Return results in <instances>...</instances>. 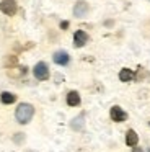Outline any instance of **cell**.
I'll return each instance as SVG.
<instances>
[{
	"instance_id": "1",
	"label": "cell",
	"mask_w": 150,
	"mask_h": 152,
	"mask_svg": "<svg viewBox=\"0 0 150 152\" xmlns=\"http://www.w3.org/2000/svg\"><path fill=\"white\" fill-rule=\"evenodd\" d=\"M33 115H34V108L29 103H20L16 111H15V118L20 124H28L31 121Z\"/></svg>"
},
{
	"instance_id": "2",
	"label": "cell",
	"mask_w": 150,
	"mask_h": 152,
	"mask_svg": "<svg viewBox=\"0 0 150 152\" xmlns=\"http://www.w3.org/2000/svg\"><path fill=\"white\" fill-rule=\"evenodd\" d=\"M33 74L38 80H47L49 79V67L46 62H38L33 69Z\"/></svg>"
},
{
	"instance_id": "3",
	"label": "cell",
	"mask_w": 150,
	"mask_h": 152,
	"mask_svg": "<svg viewBox=\"0 0 150 152\" xmlns=\"http://www.w3.org/2000/svg\"><path fill=\"white\" fill-rule=\"evenodd\" d=\"M16 2L15 0H2L0 2V12L5 15H8V17H13V15L16 13Z\"/></svg>"
},
{
	"instance_id": "4",
	"label": "cell",
	"mask_w": 150,
	"mask_h": 152,
	"mask_svg": "<svg viewBox=\"0 0 150 152\" xmlns=\"http://www.w3.org/2000/svg\"><path fill=\"white\" fill-rule=\"evenodd\" d=\"M109 116H111V119L116 121V123H122V121H126V119H127V113L124 111L121 106H113L111 111H109Z\"/></svg>"
},
{
	"instance_id": "5",
	"label": "cell",
	"mask_w": 150,
	"mask_h": 152,
	"mask_svg": "<svg viewBox=\"0 0 150 152\" xmlns=\"http://www.w3.org/2000/svg\"><path fill=\"white\" fill-rule=\"evenodd\" d=\"M88 10H90V7H88L87 2H83V0H78L77 4H75L74 7V15L77 18H83L85 15L88 13Z\"/></svg>"
},
{
	"instance_id": "6",
	"label": "cell",
	"mask_w": 150,
	"mask_h": 152,
	"mask_svg": "<svg viewBox=\"0 0 150 152\" xmlns=\"http://www.w3.org/2000/svg\"><path fill=\"white\" fill-rule=\"evenodd\" d=\"M87 41H88V34L85 33V31H82V30L75 31V34H74V44H75V48L85 46V44H87Z\"/></svg>"
},
{
	"instance_id": "7",
	"label": "cell",
	"mask_w": 150,
	"mask_h": 152,
	"mask_svg": "<svg viewBox=\"0 0 150 152\" xmlns=\"http://www.w3.org/2000/svg\"><path fill=\"white\" fill-rule=\"evenodd\" d=\"M52 59H54V62L59 64V66H67L70 57H68V54L65 53V51H57V53H54Z\"/></svg>"
},
{
	"instance_id": "8",
	"label": "cell",
	"mask_w": 150,
	"mask_h": 152,
	"mask_svg": "<svg viewBox=\"0 0 150 152\" xmlns=\"http://www.w3.org/2000/svg\"><path fill=\"white\" fill-rule=\"evenodd\" d=\"M137 142H139V136H137V132L134 131V129H129V131L126 132V144L129 145V147H135Z\"/></svg>"
},
{
	"instance_id": "9",
	"label": "cell",
	"mask_w": 150,
	"mask_h": 152,
	"mask_svg": "<svg viewBox=\"0 0 150 152\" xmlns=\"http://www.w3.org/2000/svg\"><path fill=\"white\" fill-rule=\"evenodd\" d=\"M67 105L68 106H78L80 105V95H78V92L72 90V92L67 93Z\"/></svg>"
},
{
	"instance_id": "10",
	"label": "cell",
	"mask_w": 150,
	"mask_h": 152,
	"mask_svg": "<svg viewBox=\"0 0 150 152\" xmlns=\"http://www.w3.org/2000/svg\"><path fill=\"white\" fill-rule=\"evenodd\" d=\"M132 79H134V72L130 69H122L119 72V80H122V82H130Z\"/></svg>"
},
{
	"instance_id": "11",
	"label": "cell",
	"mask_w": 150,
	"mask_h": 152,
	"mask_svg": "<svg viewBox=\"0 0 150 152\" xmlns=\"http://www.w3.org/2000/svg\"><path fill=\"white\" fill-rule=\"evenodd\" d=\"M0 100H2V103H5V105H12V103H15L16 96L10 92H3L2 95H0Z\"/></svg>"
},
{
	"instance_id": "12",
	"label": "cell",
	"mask_w": 150,
	"mask_h": 152,
	"mask_svg": "<svg viewBox=\"0 0 150 152\" xmlns=\"http://www.w3.org/2000/svg\"><path fill=\"white\" fill-rule=\"evenodd\" d=\"M67 26H68V23H67V21H62V23H60V28H64V30H65Z\"/></svg>"
},
{
	"instance_id": "13",
	"label": "cell",
	"mask_w": 150,
	"mask_h": 152,
	"mask_svg": "<svg viewBox=\"0 0 150 152\" xmlns=\"http://www.w3.org/2000/svg\"><path fill=\"white\" fill-rule=\"evenodd\" d=\"M132 152H143V151H140V149H134Z\"/></svg>"
},
{
	"instance_id": "14",
	"label": "cell",
	"mask_w": 150,
	"mask_h": 152,
	"mask_svg": "<svg viewBox=\"0 0 150 152\" xmlns=\"http://www.w3.org/2000/svg\"><path fill=\"white\" fill-rule=\"evenodd\" d=\"M149 152H150V149H149Z\"/></svg>"
}]
</instances>
